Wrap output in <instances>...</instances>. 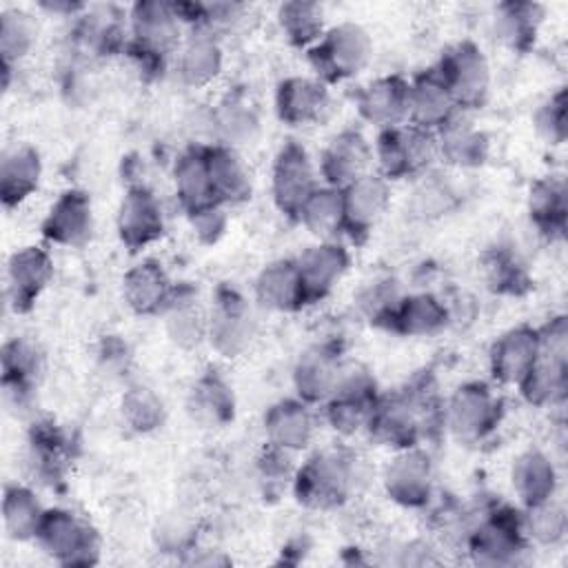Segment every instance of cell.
<instances>
[{
  "label": "cell",
  "instance_id": "obj_1",
  "mask_svg": "<svg viewBox=\"0 0 568 568\" xmlns=\"http://www.w3.org/2000/svg\"><path fill=\"white\" fill-rule=\"evenodd\" d=\"M539 353L528 375L517 386L524 399L537 408L557 406L568 388V322L566 315L550 317L537 328Z\"/></svg>",
  "mask_w": 568,
  "mask_h": 568
},
{
  "label": "cell",
  "instance_id": "obj_2",
  "mask_svg": "<svg viewBox=\"0 0 568 568\" xmlns=\"http://www.w3.org/2000/svg\"><path fill=\"white\" fill-rule=\"evenodd\" d=\"M357 484V457L331 448L308 457L293 477L295 497L308 508L328 510L344 504Z\"/></svg>",
  "mask_w": 568,
  "mask_h": 568
},
{
  "label": "cell",
  "instance_id": "obj_3",
  "mask_svg": "<svg viewBox=\"0 0 568 568\" xmlns=\"http://www.w3.org/2000/svg\"><path fill=\"white\" fill-rule=\"evenodd\" d=\"M373 160L377 162V173L388 182L422 178L430 173L433 164L439 160L437 135L435 131H426L413 124L384 129L373 144Z\"/></svg>",
  "mask_w": 568,
  "mask_h": 568
},
{
  "label": "cell",
  "instance_id": "obj_4",
  "mask_svg": "<svg viewBox=\"0 0 568 568\" xmlns=\"http://www.w3.org/2000/svg\"><path fill=\"white\" fill-rule=\"evenodd\" d=\"M129 51L140 64L158 67L182 44V20L173 2L140 0L129 11Z\"/></svg>",
  "mask_w": 568,
  "mask_h": 568
},
{
  "label": "cell",
  "instance_id": "obj_5",
  "mask_svg": "<svg viewBox=\"0 0 568 568\" xmlns=\"http://www.w3.org/2000/svg\"><path fill=\"white\" fill-rule=\"evenodd\" d=\"M373 55V40L357 22H337L324 31L317 44L308 49V62L317 80L339 82L357 75Z\"/></svg>",
  "mask_w": 568,
  "mask_h": 568
},
{
  "label": "cell",
  "instance_id": "obj_6",
  "mask_svg": "<svg viewBox=\"0 0 568 568\" xmlns=\"http://www.w3.org/2000/svg\"><path fill=\"white\" fill-rule=\"evenodd\" d=\"M521 513L508 506H493L473 524L466 546L479 566H513L526 550Z\"/></svg>",
  "mask_w": 568,
  "mask_h": 568
},
{
  "label": "cell",
  "instance_id": "obj_7",
  "mask_svg": "<svg viewBox=\"0 0 568 568\" xmlns=\"http://www.w3.org/2000/svg\"><path fill=\"white\" fill-rule=\"evenodd\" d=\"M501 399L484 382H466L453 390L442 408V422L450 435L464 444L488 437L501 419Z\"/></svg>",
  "mask_w": 568,
  "mask_h": 568
},
{
  "label": "cell",
  "instance_id": "obj_8",
  "mask_svg": "<svg viewBox=\"0 0 568 568\" xmlns=\"http://www.w3.org/2000/svg\"><path fill=\"white\" fill-rule=\"evenodd\" d=\"M375 377L357 362H344L333 395L324 402V415L339 435L366 430L373 406L377 402Z\"/></svg>",
  "mask_w": 568,
  "mask_h": 568
},
{
  "label": "cell",
  "instance_id": "obj_9",
  "mask_svg": "<svg viewBox=\"0 0 568 568\" xmlns=\"http://www.w3.org/2000/svg\"><path fill=\"white\" fill-rule=\"evenodd\" d=\"M435 69L459 111L479 109L486 102L490 91V64L473 40H462L448 47Z\"/></svg>",
  "mask_w": 568,
  "mask_h": 568
},
{
  "label": "cell",
  "instance_id": "obj_10",
  "mask_svg": "<svg viewBox=\"0 0 568 568\" xmlns=\"http://www.w3.org/2000/svg\"><path fill=\"white\" fill-rule=\"evenodd\" d=\"M36 541L49 557L64 566H89L100 552L95 530L67 508L44 510Z\"/></svg>",
  "mask_w": 568,
  "mask_h": 568
},
{
  "label": "cell",
  "instance_id": "obj_11",
  "mask_svg": "<svg viewBox=\"0 0 568 568\" xmlns=\"http://www.w3.org/2000/svg\"><path fill=\"white\" fill-rule=\"evenodd\" d=\"M255 333L257 322L246 297L229 284L217 286L206 326V339L211 346L222 357H237L251 346Z\"/></svg>",
  "mask_w": 568,
  "mask_h": 568
},
{
  "label": "cell",
  "instance_id": "obj_12",
  "mask_svg": "<svg viewBox=\"0 0 568 568\" xmlns=\"http://www.w3.org/2000/svg\"><path fill=\"white\" fill-rule=\"evenodd\" d=\"M317 184V173L306 149L300 142H286L277 151L271 171V195L280 213L297 220L302 204Z\"/></svg>",
  "mask_w": 568,
  "mask_h": 568
},
{
  "label": "cell",
  "instance_id": "obj_13",
  "mask_svg": "<svg viewBox=\"0 0 568 568\" xmlns=\"http://www.w3.org/2000/svg\"><path fill=\"white\" fill-rule=\"evenodd\" d=\"M386 495L406 508H424L433 497V464L419 446L402 448L382 475Z\"/></svg>",
  "mask_w": 568,
  "mask_h": 568
},
{
  "label": "cell",
  "instance_id": "obj_14",
  "mask_svg": "<svg viewBox=\"0 0 568 568\" xmlns=\"http://www.w3.org/2000/svg\"><path fill=\"white\" fill-rule=\"evenodd\" d=\"M344 233L364 240L382 220L390 204V182L377 171H368L342 189Z\"/></svg>",
  "mask_w": 568,
  "mask_h": 568
},
{
  "label": "cell",
  "instance_id": "obj_15",
  "mask_svg": "<svg viewBox=\"0 0 568 568\" xmlns=\"http://www.w3.org/2000/svg\"><path fill=\"white\" fill-rule=\"evenodd\" d=\"M293 262L306 306L324 300L337 286L348 268V251L333 240H322L304 248Z\"/></svg>",
  "mask_w": 568,
  "mask_h": 568
},
{
  "label": "cell",
  "instance_id": "obj_16",
  "mask_svg": "<svg viewBox=\"0 0 568 568\" xmlns=\"http://www.w3.org/2000/svg\"><path fill=\"white\" fill-rule=\"evenodd\" d=\"M115 226L122 244L131 251H140L160 240L164 233V215L158 197L142 184L131 186L118 206Z\"/></svg>",
  "mask_w": 568,
  "mask_h": 568
},
{
  "label": "cell",
  "instance_id": "obj_17",
  "mask_svg": "<svg viewBox=\"0 0 568 568\" xmlns=\"http://www.w3.org/2000/svg\"><path fill=\"white\" fill-rule=\"evenodd\" d=\"M373 146L357 129L335 133L320 155V175L324 184L344 189L371 171Z\"/></svg>",
  "mask_w": 568,
  "mask_h": 568
},
{
  "label": "cell",
  "instance_id": "obj_18",
  "mask_svg": "<svg viewBox=\"0 0 568 568\" xmlns=\"http://www.w3.org/2000/svg\"><path fill=\"white\" fill-rule=\"evenodd\" d=\"M342 355L335 344L322 342L308 346L293 366V386L302 402L306 404H324L339 379Z\"/></svg>",
  "mask_w": 568,
  "mask_h": 568
},
{
  "label": "cell",
  "instance_id": "obj_19",
  "mask_svg": "<svg viewBox=\"0 0 568 568\" xmlns=\"http://www.w3.org/2000/svg\"><path fill=\"white\" fill-rule=\"evenodd\" d=\"M53 277V260L42 246H22L7 262V297L9 304L24 313Z\"/></svg>",
  "mask_w": 568,
  "mask_h": 568
},
{
  "label": "cell",
  "instance_id": "obj_20",
  "mask_svg": "<svg viewBox=\"0 0 568 568\" xmlns=\"http://www.w3.org/2000/svg\"><path fill=\"white\" fill-rule=\"evenodd\" d=\"M457 113H462V111L457 109L448 87L444 84V80L439 78L435 67L415 75L408 82L406 124L437 133Z\"/></svg>",
  "mask_w": 568,
  "mask_h": 568
},
{
  "label": "cell",
  "instance_id": "obj_21",
  "mask_svg": "<svg viewBox=\"0 0 568 568\" xmlns=\"http://www.w3.org/2000/svg\"><path fill=\"white\" fill-rule=\"evenodd\" d=\"M93 209L84 191H64L49 209L42 222V235L58 246L80 248L91 240Z\"/></svg>",
  "mask_w": 568,
  "mask_h": 568
},
{
  "label": "cell",
  "instance_id": "obj_22",
  "mask_svg": "<svg viewBox=\"0 0 568 568\" xmlns=\"http://www.w3.org/2000/svg\"><path fill=\"white\" fill-rule=\"evenodd\" d=\"M539 353L537 328L515 326L501 333L490 348V373L504 386H519Z\"/></svg>",
  "mask_w": 568,
  "mask_h": 568
},
{
  "label": "cell",
  "instance_id": "obj_23",
  "mask_svg": "<svg viewBox=\"0 0 568 568\" xmlns=\"http://www.w3.org/2000/svg\"><path fill=\"white\" fill-rule=\"evenodd\" d=\"M408 80L402 75H382L357 93V111L362 120L379 131L406 124Z\"/></svg>",
  "mask_w": 568,
  "mask_h": 568
},
{
  "label": "cell",
  "instance_id": "obj_24",
  "mask_svg": "<svg viewBox=\"0 0 568 568\" xmlns=\"http://www.w3.org/2000/svg\"><path fill=\"white\" fill-rule=\"evenodd\" d=\"M328 109L326 84L317 78L291 75L277 84L275 111L291 126H304L322 120Z\"/></svg>",
  "mask_w": 568,
  "mask_h": 568
},
{
  "label": "cell",
  "instance_id": "obj_25",
  "mask_svg": "<svg viewBox=\"0 0 568 568\" xmlns=\"http://www.w3.org/2000/svg\"><path fill=\"white\" fill-rule=\"evenodd\" d=\"M315 433V417L306 402L280 399L264 413V435L275 448L297 453L304 450Z\"/></svg>",
  "mask_w": 568,
  "mask_h": 568
},
{
  "label": "cell",
  "instance_id": "obj_26",
  "mask_svg": "<svg viewBox=\"0 0 568 568\" xmlns=\"http://www.w3.org/2000/svg\"><path fill=\"white\" fill-rule=\"evenodd\" d=\"M173 284L155 260H144L131 266L122 277L124 304L135 315H160L171 300Z\"/></svg>",
  "mask_w": 568,
  "mask_h": 568
},
{
  "label": "cell",
  "instance_id": "obj_27",
  "mask_svg": "<svg viewBox=\"0 0 568 568\" xmlns=\"http://www.w3.org/2000/svg\"><path fill=\"white\" fill-rule=\"evenodd\" d=\"M222 62L220 38L204 29H191L178 49V75L193 89L211 84L222 71Z\"/></svg>",
  "mask_w": 568,
  "mask_h": 568
},
{
  "label": "cell",
  "instance_id": "obj_28",
  "mask_svg": "<svg viewBox=\"0 0 568 568\" xmlns=\"http://www.w3.org/2000/svg\"><path fill=\"white\" fill-rule=\"evenodd\" d=\"M42 160L29 144H11L0 158V195L7 209L24 202L40 184Z\"/></svg>",
  "mask_w": 568,
  "mask_h": 568
},
{
  "label": "cell",
  "instance_id": "obj_29",
  "mask_svg": "<svg viewBox=\"0 0 568 568\" xmlns=\"http://www.w3.org/2000/svg\"><path fill=\"white\" fill-rule=\"evenodd\" d=\"M186 410L193 422L204 428L226 426L235 415V397L231 386L215 371L202 373L186 397Z\"/></svg>",
  "mask_w": 568,
  "mask_h": 568
},
{
  "label": "cell",
  "instance_id": "obj_30",
  "mask_svg": "<svg viewBox=\"0 0 568 568\" xmlns=\"http://www.w3.org/2000/svg\"><path fill=\"white\" fill-rule=\"evenodd\" d=\"M204 158L213 193L220 204H237L251 197V173L237 149L224 144H209L204 146Z\"/></svg>",
  "mask_w": 568,
  "mask_h": 568
},
{
  "label": "cell",
  "instance_id": "obj_31",
  "mask_svg": "<svg viewBox=\"0 0 568 568\" xmlns=\"http://www.w3.org/2000/svg\"><path fill=\"white\" fill-rule=\"evenodd\" d=\"M435 135L439 146V160L457 169H477L488 160V135L470 120L462 118V113L446 122Z\"/></svg>",
  "mask_w": 568,
  "mask_h": 568
},
{
  "label": "cell",
  "instance_id": "obj_32",
  "mask_svg": "<svg viewBox=\"0 0 568 568\" xmlns=\"http://www.w3.org/2000/svg\"><path fill=\"white\" fill-rule=\"evenodd\" d=\"M448 324V308L433 293L404 295L393 311L386 328L406 337H428Z\"/></svg>",
  "mask_w": 568,
  "mask_h": 568
},
{
  "label": "cell",
  "instance_id": "obj_33",
  "mask_svg": "<svg viewBox=\"0 0 568 568\" xmlns=\"http://www.w3.org/2000/svg\"><path fill=\"white\" fill-rule=\"evenodd\" d=\"M209 129L215 138L213 144L237 149L251 144L260 135V118L242 95L229 93L211 109Z\"/></svg>",
  "mask_w": 568,
  "mask_h": 568
},
{
  "label": "cell",
  "instance_id": "obj_34",
  "mask_svg": "<svg viewBox=\"0 0 568 568\" xmlns=\"http://www.w3.org/2000/svg\"><path fill=\"white\" fill-rule=\"evenodd\" d=\"M557 468L552 459L539 450L528 448L513 462L510 484L524 506H532L555 497L557 493Z\"/></svg>",
  "mask_w": 568,
  "mask_h": 568
},
{
  "label": "cell",
  "instance_id": "obj_35",
  "mask_svg": "<svg viewBox=\"0 0 568 568\" xmlns=\"http://www.w3.org/2000/svg\"><path fill=\"white\" fill-rule=\"evenodd\" d=\"M544 20V7L526 0H510L495 7L493 13V33L495 38L513 49L528 51L539 33Z\"/></svg>",
  "mask_w": 568,
  "mask_h": 568
},
{
  "label": "cell",
  "instance_id": "obj_36",
  "mask_svg": "<svg viewBox=\"0 0 568 568\" xmlns=\"http://www.w3.org/2000/svg\"><path fill=\"white\" fill-rule=\"evenodd\" d=\"M169 339L184 351L200 346L206 339L209 313L197 304V295L191 288H173L169 304L162 311Z\"/></svg>",
  "mask_w": 568,
  "mask_h": 568
},
{
  "label": "cell",
  "instance_id": "obj_37",
  "mask_svg": "<svg viewBox=\"0 0 568 568\" xmlns=\"http://www.w3.org/2000/svg\"><path fill=\"white\" fill-rule=\"evenodd\" d=\"M255 300L262 308L291 313L304 306L302 286L293 260H275L266 264L255 280Z\"/></svg>",
  "mask_w": 568,
  "mask_h": 568
},
{
  "label": "cell",
  "instance_id": "obj_38",
  "mask_svg": "<svg viewBox=\"0 0 568 568\" xmlns=\"http://www.w3.org/2000/svg\"><path fill=\"white\" fill-rule=\"evenodd\" d=\"M175 195L186 213H195L204 206L220 204L213 193V184L206 169L204 146H195L184 151L173 166Z\"/></svg>",
  "mask_w": 568,
  "mask_h": 568
},
{
  "label": "cell",
  "instance_id": "obj_39",
  "mask_svg": "<svg viewBox=\"0 0 568 568\" xmlns=\"http://www.w3.org/2000/svg\"><path fill=\"white\" fill-rule=\"evenodd\" d=\"M566 211V182L561 175H544L532 182L528 193V213L541 233L548 237L564 235Z\"/></svg>",
  "mask_w": 568,
  "mask_h": 568
},
{
  "label": "cell",
  "instance_id": "obj_40",
  "mask_svg": "<svg viewBox=\"0 0 568 568\" xmlns=\"http://www.w3.org/2000/svg\"><path fill=\"white\" fill-rule=\"evenodd\" d=\"M297 222L320 240H331L335 233L344 231L342 189L317 184V189L302 204Z\"/></svg>",
  "mask_w": 568,
  "mask_h": 568
},
{
  "label": "cell",
  "instance_id": "obj_41",
  "mask_svg": "<svg viewBox=\"0 0 568 568\" xmlns=\"http://www.w3.org/2000/svg\"><path fill=\"white\" fill-rule=\"evenodd\" d=\"M277 22L286 42L300 49H311L326 31L324 7L306 0H291L280 4Z\"/></svg>",
  "mask_w": 568,
  "mask_h": 568
},
{
  "label": "cell",
  "instance_id": "obj_42",
  "mask_svg": "<svg viewBox=\"0 0 568 568\" xmlns=\"http://www.w3.org/2000/svg\"><path fill=\"white\" fill-rule=\"evenodd\" d=\"M44 510L40 499L36 497V493L27 486L13 484L4 488V497H2V521H4V530L11 539L16 541H27V539H36L38 528L42 524Z\"/></svg>",
  "mask_w": 568,
  "mask_h": 568
},
{
  "label": "cell",
  "instance_id": "obj_43",
  "mask_svg": "<svg viewBox=\"0 0 568 568\" xmlns=\"http://www.w3.org/2000/svg\"><path fill=\"white\" fill-rule=\"evenodd\" d=\"M120 413L124 424L140 435L158 430L164 424L166 415L162 397L144 384H133L122 393Z\"/></svg>",
  "mask_w": 568,
  "mask_h": 568
},
{
  "label": "cell",
  "instance_id": "obj_44",
  "mask_svg": "<svg viewBox=\"0 0 568 568\" xmlns=\"http://www.w3.org/2000/svg\"><path fill=\"white\" fill-rule=\"evenodd\" d=\"M521 526L528 541H535L539 546H555L566 537L568 515L564 504L550 497L546 501L524 506Z\"/></svg>",
  "mask_w": 568,
  "mask_h": 568
},
{
  "label": "cell",
  "instance_id": "obj_45",
  "mask_svg": "<svg viewBox=\"0 0 568 568\" xmlns=\"http://www.w3.org/2000/svg\"><path fill=\"white\" fill-rule=\"evenodd\" d=\"M64 437L53 424L33 426L29 442V464L40 481H58L64 470Z\"/></svg>",
  "mask_w": 568,
  "mask_h": 568
},
{
  "label": "cell",
  "instance_id": "obj_46",
  "mask_svg": "<svg viewBox=\"0 0 568 568\" xmlns=\"http://www.w3.org/2000/svg\"><path fill=\"white\" fill-rule=\"evenodd\" d=\"M36 22L22 9H4L0 13V55L2 69L18 64L36 44Z\"/></svg>",
  "mask_w": 568,
  "mask_h": 568
},
{
  "label": "cell",
  "instance_id": "obj_47",
  "mask_svg": "<svg viewBox=\"0 0 568 568\" xmlns=\"http://www.w3.org/2000/svg\"><path fill=\"white\" fill-rule=\"evenodd\" d=\"M484 277L495 293L517 295L528 286L524 264L508 248H493L484 257Z\"/></svg>",
  "mask_w": 568,
  "mask_h": 568
},
{
  "label": "cell",
  "instance_id": "obj_48",
  "mask_svg": "<svg viewBox=\"0 0 568 568\" xmlns=\"http://www.w3.org/2000/svg\"><path fill=\"white\" fill-rule=\"evenodd\" d=\"M453 202H455L453 189L446 182L437 180L435 175L426 173L419 178V184L413 191L410 209L417 217L430 220V217L444 215L453 206Z\"/></svg>",
  "mask_w": 568,
  "mask_h": 568
},
{
  "label": "cell",
  "instance_id": "obj_49",
  "mask_svg": "<svg viewBox=\"0 0 568 568\" xmlns=\"http://www.w3.org/2000/svg\"><path fill=\"white\" fill-rule=\"evenodd\" d=\"M535 131L548 144H564L568 135V98L566 89L552 93L535 111Z\"/></svg>",
  "mask_w": 568,
  "mask_h": 568
},
{
  "label": "cell",
  "instance_id": "obj_50",
  "mask_svg": "<svg viewBox=\"0 0 568 568\" xmlns=\"http://www.w3.org/2000/svg\"><path fill=\"white\" fill-rule=\"evenodd\" d=\"M404 295L399 293L397 288V282L395 280H377V282H371L357 297V304L362 308V313L375 322V324H382L386 326V322L390 320L393 311L397 308L399 300Z\"/></svg>",
  "mask_w": 568,
  "mask_h": 568
},
{
  "label": "cell",
  "instance_id": "obj_51",
  "mask_svg": "<svg viewBox=\"0 0 568 568\" xmlns=\"http://www.w3.org/2000/svg\"><path fill=\"white\" fill-rule=\"evenodd\" d=\"M38 351L33 344L24 339H11L2 351V379L7 382H24L33 384L38 373Z\"/></svg>",
  "mask_w": 568,
  "mask_h": 568
},
{
  "label": "cell",
  "instance_id": "obj_52",
  "mask_svg": "<svg viewBox=\"0 0 568 568\" xmlns=\"http://www.w3.org/2000/svg\"><path fill=\"white\" fill-rule=\"evenodd\" d=\"M189 220H191L193 233L197 235V240L202 244H215L224 235L226 224H229L224 204H211L195 213H189Z\"/></svg>",
  "mask_w": 568,
  "mask_h": 568
},
{
  "label": "cell",
  "instance_id": "obj_53",
  "mask_svg": "<svg viewBox=\"0 0 568 568\" xmlns=\"http://www.w3.org/2000/svg\"><path fill=\"white\" fill-rule=\"evenodd\" d=\"M40 7H42L44 11H49V13H55V16H60V13H64V16H75V13L84 11V4H80V2H60V0H55V2H42Z\"/></svg>",
  "mask_w": 568,
  "mask_h": 568
}]
</instances>
